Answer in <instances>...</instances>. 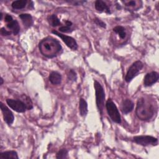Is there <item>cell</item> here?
Wrapping results in <instances>:
<instances>
[{
  "label": "cell",
  "instance_id": "cell-1",
  "mask_svg": "<svg viewBox=\"0 0 159 159\" xmlns=\"http://www.w3.org/2000/svg\"><path fill=\"white\" fill-rule=\"evenodd\" d=\"M39 48L40 53L48 58L55 57L62 50L60 42L52 37H47L42 39L39 42Z\"/></svg>",
  "mask_w": 159,
  "mask_h": 159
},
{
  "label": "cell",
  "instance_id": "cell-2",
  "mask_svg": "<svg viewBox=\"0 0 159 159\" xmlns=\"http://www.w3.org/2000/svg\"><path fill=\"white\" fill-rule=\"evenodd\" d=\"M135 112L139 119L142 120H147L153 116L155 106L149 99L140 98L137 101Z\"/></svg>",
  "mask_w": 159,
  "mask_h": 159
},
{
  "label": "cell",
  "instance_id": "cell-3",
  "mask_svg": "<svg viewBox=\"0 0 159 159\" xmlns=\"http://www.w3.org/2000/svg\"><path fill=\"white\" fill-rule=\"evenodd\" d=\"M94 87L95 89L96 104L99 114L102 116L103 114V109L105 101V93L103 87L98 81L94 80Z\"/></svg>",
  "mask_w": 159,
  "mask_h": 159
},
{
  "label": "cell",
  "instance_id": "cell-4",
  "mask_svg": "<svg viewBox=\"0 0 159 159\" xmlns=\"http://www.w3.org/2000/svg\"><path fill=\"white\" fill-rule=\"evenodd\" d=\"M106 107L107 114L111 120L117 124H120L121 117L120 113L116 105L111 98H109L107 100L106 102Z\"/></svg>",
  "mask_w": 159,
  "mask_h": 159
},
{
  "label": "cell",
  "instance_id": "cell-5",
  "mask_svg": "<svg viewBox=\"0 0 159 159\" xmlns=\"http://www.w3.org/2000/svg\"><path fill=\"white\" fill-rule=\"evenodd\" d=\"M143 66V64L141 61L137 60L133 63L131 66L129 68L125 77V80L127 83L130 82L132 79L135 77L139 72L142 69Z\"/></svg>",
  "mask_w": 159,
  "mask_h": 159
},
{
  "label": "cell",
  "instance_id": "cell-6",
  "mask_svg": "<svg viewBox=\"0 0 159 159\" xmlns=\"http://www.w3.org/2000/svg\"><path fill=\"white\" fill-rule=\"evenodd\" d=\"M6 102L12 109L17 112L22 113L25 112L26 110H28V106L24 101L20 99H7Z\"/></svg>",
  "mask_w": 159,
  "mask_h": 159
},
{
  "label": "cell",
  "instance_id": "cell-7",
  "mask_svg": "<svg viewBox=\"0 0 159 159\" xmlns=\"http://www.w3.org/2000/svg\"><path fill=\"white\" fill-rule=\"evenodd\" d=\"M133 141L137 144L147 146L149 145H156L158 143V139L150 135H139L133 138Z\"/></svg>",
  "mask_w": 159,
  "mask_h": 159
},
{
  "label": "cell",
  "instance_id": "cell-8",
  "mask_svg": "<svg viewBox=\"0 0 159 159\" xmlns=\"http://www.w3.org/2000/svg\"><path fill=\"white\" fill-rule=\"evenodd\" d=\"M52 34L58 36L62 40L63 42L66 44V45L69 47L70 48H71V50H76L78 49V43L76 41V40L70 37V36H68L66 35H65V34H63L57 30H52Z\"/></svg>",
  "mask_w": 159,
  "mask_h": 159
},
{
  "label": "cell",
  "instance_id": "cell-9",
  "mask_svg": "<svg viewBox=\"0 0 159 159\" xmlns=\"http://www.w3.org/2000/svg\"><path fill=\"white\" fill-rule=\"evenodd\" d=\"M1 109L2 113L3 119L6 122V123L8 125H11L14 120V116L12 111L6 106L4 105L2 102H1L0 104Z\"/></svg>",
  "mask_w": 159,
  "mask_h": 159
},
{
  "label": "cell",
  "instance_id": "cell-10",
  "mask_svg": "<svg viewBox=\"0 0 159 159\" xmlns=\"http://www.w3.org/2000/svg\"><path fill=\"white\" fill-rule=\"evenodd\" d=\"M159 78V75L156 71H151L146 74L143 79V85L146 87L151 86L157 83Z\"/></svg>",
  "mask_w": 159,
  "mask_h": 159
},
{
  "label": "cell",
  "instance_id": "cell-11",
  "mask_svg": "<svg viewBox=\"0 0 159 159\" xmlns=\"http://www.w3.org/2000/svg\"><path fill=\"white\" fill-rule=\"evenodd\" d=\"M94 7L96 11L98 12H105L107 14H111L110 8L109 6L107 5V4L101 0H97L94 2Z\"/></svg>",
  "mask_w": 159,
  "mask_h": 159
},
{
  "label": "cell",
  "instance_id": "cell-12",
  "mask_svg": "<svg viewBox=\"0 0 159 159\" xmlns=\"http://www.w3.org/2000/svg\"><path fill=\"white\" fill-rule=\"evenodd\" d=\"M134 102L130 99H124L122 102L121 109L124 114H127L134 109Z\"/></svg>",
  "mask_w": 159,
  "mask_h": 159
},
{
  "label": "cell",
  "instance_id": "cell-13",
  "mask_svg": "<svg viewBox=\"0 0 159 159\" xmlns=\"http://www.w3.org/2000/svg\"><path fill=\"white\" fill-rule=\"evenodd\" d=\"M19 17L21 19L24 25L27 28L31 27L33 24L32 17L29 14H21L19 16Z\"/></svg>",
  "mask_w": 159,
  "mask_h": 159
},
{
  "label": "cell",
  "instance_id": "cell-14",
  "mask_svg": "<svg viewBox=\"0 0 159 159\" xmlns=\"http://www.w3.org/2000/svg\"><path fill=\"white\" fill-rule=\"evenodd\" d=\"M48 80L53 84H60L61 82L62 77L60 73L57 71H52L49 75Z\"/></svg>",
  "mask_w": 159,
  "mask_h": 159
},
{
  "label": "cell",
  "instance_id": "cell-15",
  "mask_svg": "<svg viewBox=\"0 0 159 159\" xmlns=\"http://www.w3.org/2000/svg\"><path fill=\"white\" fill-rule=\"evenodd\" d=\"M6 27L12 32L14 35H17L19 33L20 27L17 20H13L11 22L7 23Z\"/></svg>",
  "mask_w": 159,
  "mask_h": 159
},
{
  "label": "cell",
  "instance_id": "cell-16",
  "mask_svg": "<svg viewBox=\"0 0 159 159\" xmlns=\"http://www.w3.org/2000/svg\"><path fill=\"white\" fill-rule=\"evenodd\" d=\"M79 111L82 117H85L88 114V104L84 99L80 98L79 101Z\"/></svg>",
  "mask_w": 159,
  "mask_h": 159
},
{
  "label": "cell",
  "instance_id": "cell-17",
  "mask_svg": "<svg viewBox=\"0 0 159 159\" xmlns=\"http://www.w3.org/2000/svg\"><path fill=\"white\" fill-rule=\"evenodd\" d=\"M18 159L17 153L14 150H9L0 153V159Z\"/></svg>",
  "mask_w": 159,
  "mask_h": 159
},
{
  "label": "cell",
  "instance_id": "cell-18",
  "mask_svg": "<svg viewBox=\"0 0 159 159\" xmlns=\"http://www.w3.org/2000/svg\"><path fill=\"white\" fill-rule=\"evenodd\" d=\"M47 19L48 24L52 27H57L58 25H61V23L60 19L58 18V17L55 14L49 15L47 17Z\"/></svg>",
  "mask_w": 159,
  "mask_h": 159
},
{
  "label": "cell",
  "instance_id": "cell-19",
  "mask_svg": "<svg viewBox=\"0 0 159 159\" xmlns=\"http://www.w3.org/2000/svg\"><path fill=\"white\" fill-rule=\"evenodd\" d=\"M27 2V0L14 1L11 4V6L14 9H22L25 7Z\"/></svg>",
  "mask_w": 159,
  "mask_h": 159
},
{
  "label": "cell",
  "instance_id": "cell-20",
  "mask_svg": "<svg viewBox=\"0 0 159 159\" xmlns=\"http://www.w3.org/2000/svg\"><path fill=\"white\" fill-rule=\"evenodd\" d=\"M113 31L114 32H116V34H118L119 37L121 39H124L125 38L126 35H127V33H126V30L125 29L122 27V26H120V25H117L115 27L113 28Z\"/></svg>",
  "mask_w": 159,
  "mask_h": 159
},
{
  "label": "cell",
  "instance_id": "cell-21",
  "mask_svg": "<svg viewBox=\"0 0 159 159\" xmlns=\"http://www.w3.org/2000/svg\"><path fill=\"white\" fill-rule=\"evenodd\" d=\"M57 158H68V150L65 148L60 149L56 155Z\"/></svg>",
  "mask_w": 159,
  "mask_h": 159
},
{
  "label": "cell",
  "instance_id": "cell-22",
  "mask_svg": "<svg viewBox=\"0 0 159 159\" xmlns=\"http://www.w3.org/2000/svg\"><path fill=\"white\" fill-rule=\"evenodd\" d=\"M58 30L60 32H61L63 33H70L74 30V29L73 28H71V26L67 25L66 24L65 25H62V26L60 27Z\"/></svg>",
  "mask_w": 159,
  "mask_h": 159
},
{
  "label": "cell",
  "instance_id": "cell-23",
  "mask_svg": "<svg viewBox=\"0 0 159 159\" xmlns=\"http://www.w3.org/2000/svg\"><path fill=\"white\" fill-rule=\"evenodd\" d=\"M68 79L70 81H75L76 80L77 78V75L76 72L73 70H70L68 73Z\"/></svg>",
  "mask_w": 159,
  "mask_h": 159
},
{
  "label": "cell",
  "instance_id": "cell-24",
  "mask_svg": "<svg viewBox=\"0 0 159 159\" xmlns=\"http://www.w3.org/2000/svg\"><path fill=\"white\" fill-rule=\"evenodd\" d=\"M94 22L98 26H100V27H101L102 28H106V23L104 22H103L102 20H101V19H99V18H97V17L95 18L94 19Z\"/></svg>",
  "mask_w": 159,
  "mask_h": 159
},
{
  "label": "cell",
  "instance_id": "cell-25",
  "mask_svg": "<svg viewBox=\"0 0 159 159\" xmlns=\"http://www.w3.org/2000/svg\"><path fill=\"white\" fill-rule=\"evenodd\" d=\"M0 33L3 36H7V35H10L12 32L11 30H6L4 27H1L0 29Z\"/></svg>",
  "mask_w": 159,
  "mask_h": 159
},
{
  "label": "cell",
  "instance_id": "cell-26",
  "mask_svg": "<svg viewBox=\"0 0 159 159\" xmlns=\"http://www.w3.org/2000/svg\"><path fill=\"white\" fill-rule=\"evenodd\" d=\"M70 3H72L74 6H79V5H82L84 2H86V1H67Z\"/></svg>",
  "mask_w": 159,
  "mask_h": 159
},
{
  "label": "cell",
  "instance_id": "cell-27",
  "mask_svg": "<svg viewBox=\"0 0 159 159\" xmlns=\"http://www.w3.org/2000/svg\"><path fill=\"white\" fill-rule=\"evenodd\" d=\"M13 20H14V19H13L11 15H9V14H6V15H5V16H4V21H5L6 22L9 23V22H11V21Z\"/></svg>",
  "mask_w": 159,
  "mask_h": 159
},
{
  "label": "cell",
  "instance_id": "cell-28",
  "mask_svg": "<svg viewBox=\"0 0 159 159\" xmlns=\"http://www.w3.org/2000/svg\"><path fill=\"white\" fill-rule=\"evenodd\" d=\"M124 2L127 6H135L136 5L137 2L135 1H125Z\"/></svg>",
  "mask_w": 159,
  "mask_h": 159
},
{
  "label": "cell",
  "instance_id": "cell-29",
  "mask_svg": "<svg viewBox=\"0 0 159 159\" xmlns=\"http://www.w3.org/2000/svg\"><path fill=\"white\" fill-rule=\"evenodd\" d=\"M2 16H3L2 13L1 12H0V20H1L2 19Z\"/></svg>",
  "mask_w": 159,
  "mask_h": 159
},
{
  "label": "cell",
  "instance_id": "cell-30",
  "mask_svg": "<svg viewBox=\"0 0 159 159\" xmlns=\"http://www.w3.org/2000/svg\"><path fill=\"white\" fill-rule=\"evenodd\" d=\"M2 84H3V78H1V83H0V84L2 85Z\"/></svg>",
  "mask_w": 159,
  "mask_h": 159
}]
</instances>
